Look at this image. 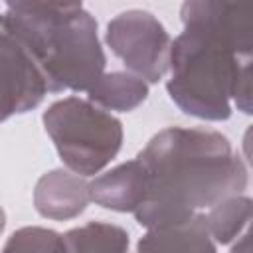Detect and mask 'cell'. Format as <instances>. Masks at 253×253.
Masks as SVG:
<instances>
[{"label":"cell","instance_id":"1","mask_svg":"<svg viewBox=\"0 0 253 253\" xmlns=\"http://www.w3.org/2000/svg\"><path fill=\"white\" fill-rule=\"evenodd\" d=\"M184 32L170 45V99L204 121H225L231 99L251 113L253 4L188 0L180 8Z\"/></svg>","mask_w":253,"mask_h":253},{"label":"cell","instance_id":"2","mask_svg":"<svg viewBox=\"0 0 253 253\" xmlns=\"http://www.w3.org/2000/svg\"><path fill=\"white\" fill-rule=\"evenodd\" d=\"M136 158L146 192L134 219L146 229L200 219L249 184L247 166L229 138L204 126H166Z\"/></svg>","mask_w":253,"mask_h":253},{"label":"cell","instance_id":"3","mask_svg":"<svg viewBox=\"0 0 253 253\" xmlns=\"http://www.w3.org/2000/svg\"><path fill=\"white\" fill-rule=\"evenodd\" d=\"M0 24L40 69L47 91H89L105 73L97 22L81 2H8Z\"/></svg>","mask_w":253,"mask_h":253},{"label":"cell","instance_id":"4","mask_svg":"<svg viewBox=\"0 0 253 253\" xmlns=\"http://www.w3.org/2000/svg\"><path fill=\"white\" fill-rule=\"evenodd\" d=\"M42 121L61 162L77 176L101 172L121 150L123 123L89 99H59Z\"/></svg>","mask_w":253,"mask_h":253},{"label":"cell","instance_id":"5","mask_svg":"<svg viewBox=\"0 0 253 253\" xmlns=\"http://www.w3.org/2000/svg\"><path fill=\"white\" fill-rule=\"evenodd\" d=\"M105 42L128 73L142 81L158 83L166 75L172 40L154 14L146 10L117 14L107 24Z\"/></svg>","mask_w":253,"mask_h":253},{"label":"cell","instance_id":"6","mask_svg":"<svg viewBox=\"0 0 253 253\" xmlns=\"http://www.w3.org/2000/svg\"><path fill=\"white\" fill-rule=\"evenodd\" d=\"M47 93L45 81L20 45L0 24V123L36 109Z\"/></svg>","mask_w":253,"mask_h":253},{"label":"cell","instance_id":"7","mask_svg":"<svg viewBox=\"0 0 253 253\" xmlns=\"http://www.w3.org/2000/svg\"><path fill=\"white\" fill-rule=\"evenodd\" d=\"M89 202V182L69 170H51L43 174L34 190V206L38 213L47 219L77 217Z\"/></svg>","mask_w":253,"mask_h":253},{"label":"cell","instance_id":"8","mask_svg":"<svg viewBox=\"0 0 253 253\" xmlns=\"http://www.w3.org/2000/svg\"><path fill=\"white\" fill-rule=\"evenodd\" d=\"M146 192L144 168L138 158L123 162L113 170L97 176L89 184L91 202L115 211H136Z\"/></svg>","mask_w":253,"mask_h":253},{"label":"cell","instance_id":"9","mask_svg":"<svg viewBox=\"0 0 253 253\" xmlns=\"http://www.w3.org/2000/svg\"><path fill=\"white\" fill-rule=\"evenodd\" d=\"M136 253H217L200 219L150 227L136 243Z\"/></svg>","mask_w":253,"mask_h":253},{"label":"cell","instance_id":"10","mask_svg":"<svg viewBox=\"0 0 253 253\" xmlns=\"http://www.w3.org/2000/svg\"><path fill=\"white\" fill-rule=\"evenodd\" d=\"M87 93L89 101L103 109L128 113L148 97V83L128 71H111L103 73Z\"/></svg>","mask_w":253,"mask_h":253},{"label":"cell","instance_id":"11","mask_svg":"<svg viewBox=\"0 0 253 253\" xmlns=\"http://www.w3.org/2000/svg\"><path fill=\"white\" fill-rule=\"evenodd\" d=\"M65 253H128V231L107 221H89L63 235Z\"/></svg>","mask_w":253,"mask_h":253},{"label":"cell","instance_id":"12","mask_svg":"<svg viewBox=\"0 0 253 253\" xmlns=\"http://www.w3.org/2000/svg\"><path fill=\"white\" fill-rule=\"evenodd\" d=\"M251 219V200L243 194L225 198L210 211H206L200 221L215 243H229L237 239Z\"/></svg>","mask_w":253,"mask_h":253},{"label":"cell","instance_id":"13","mask_svg":"<svg viewBox=\"0 0 253 253\" xmlns=\"http://www.w3.org/2000/svg\"><path fill=\"white\" fill-rule=\"evenodd\" d=\"M0 253H65L63 235L40 227V225H26L16 229Z\"/></svg>","mask_w":253,"mask_h":253},{"label":"cell","instance_id":"14","mask_svg":"<svg viewBox=\"0 0 253 253\" xmlns=\"http://www.w3.org/2000/svg\"><path fill=\"white\" fill-rule=\"evenodd\" d=\"M231 253H251V235L247 229L237 237V243L233 245Z\"/></svg>","mask_w":253,"mask_h":253},{"label":"cell","instance_id":"15","mask_svg":"<svg viewBox=\"0 0 253 253\" xmlns=\"http://www.w3.org/2000/svg\"><path fill=\"white\" fill-rule=\"evenodd\" d=\"M4 225H6V213H4V210L0 208V233H2V229H4Z\"/></svg>","mask_w":253,"mask_h":253}]
</instances>
